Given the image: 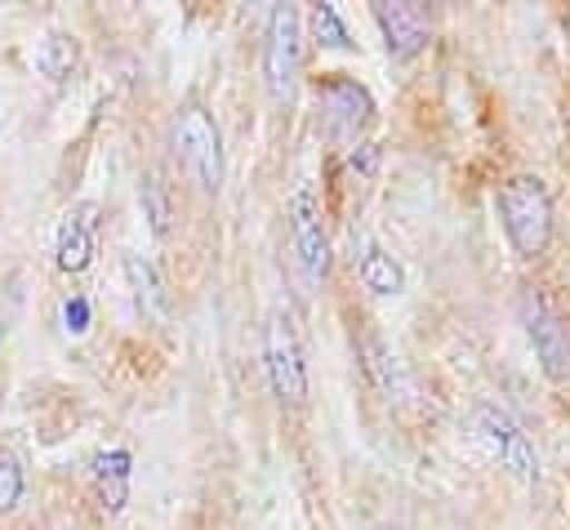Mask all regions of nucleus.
I'll return each mask as SVG.
<instances>
[{
  "label": "nucleus",
  "instance_id": "4",
  "mask_svg": "<svg viewBox=\"0 0 570 530\" xmlns=\"http://www.w3.org/2000/svg\"><path fill=\"white\" fill-rule=\"evenodd\" d=\"M517 321L534 347V361L539 370L552 379V383H566L570 379V321L566 312L539 289V285H521L517 294Z\"/></svg>",
  "mask_w": 570,
  "mask_h": 530
},
{
  "label": "nucleus",
  "instance_id": "11",
  "mask_svg": "<svg viewBox=\"0 0 570 530\" xmlns=\"http://www.w3.org/2000/svg\"><path fill=\"white\" fill-rule=\"evenodd\" d=\"M80 58H85V53H80V40H76L71 31H62V27L40 31L36 45H31V71H36L45 85H53V89H62V85L76 80Z\"/></svg>",
  "mask_w": 570,
  "mask_h": 530
},
{
  "label": "nucleus",
  "instance_id": "10",
  "mask_svg": "<svg viewBox=\"0 0 570 530\" xmlns=\"http://www.w3.org/2000/svg\"><path fill=\"white\" fill-rule=\"evenodd\" d=\"M98 223H102V209L94 200H80L71 205L58 227H53V267L67 272V276H80L94 254H98Z\"/></svg>",
  "mask_w": 570,
  "mask_h": 530
},
{
  "label": "nucleus",
  "instance_id": "9",
  "mask_svg": "<svg viewBox=\"0 0 570 530\" xmlns=\"http://www.w3.org/2000/svg\"><path fill=\"white\" fill-rule=\"evenodd\" d=\"M374 22H379L383 45H387V53L396 62H410L432 40V9L419 4V0H379L374 4Z\"/></svg>",
  "mask_w": 570,
  "mask_h": 530
},
{
  "label": "nucleus",
  "instance_id": "6",
  "mask_svg": "<svg viewBox=\"0 0 570 530\" xmlns=\"http://www.w3.org/2000/svg\"><path fill=\"white\" fill-rule=\"evenodd\" d=\"M303 71V13L294 4H272L263 31V85L276 102H285Z\"/></svg>",
  "mask_w": 570,
  "mask_h": 530
},
{
  "label": "nucleus",
  "instance_id": "5",
  "mask_svg": "<svg viewBox=\"0 0 570 530\" xmlns=\"http://www.w3.org/2000/svg\"><path fill=\"white\" fill-rule=\"evenodd\" d=\"M468 432H472V441L481 445V454H485L490 463H499V468L512 472L517 481H539V454H534L530 436L521 432V423H517L503 405H494V401L472 405Z\"/></svg>",
  "mask_w": 570,
  "mask_h": 530
},
{
  "label": "nucleus",
  "instance_id": "14",
  "mask_svg": "<svg viewBox=\"0 0 570 530\" xmlns=\"http://www.w3.org/2000/svg\"><path fill=\"white\" fill-rule=\"evenodd\" d=\"M138 205H142V218L151 227L156 241H169L174 236V218H178V205H174V187L165 178L160 165H147L138 174Z\"/></svg>",
  "mask_w": 570,
  "mask_h": 530
},
{
  "label": "nucleus",
  "instance_id": "8",
  "mask_svg": "<svg viewBox=\"0 0 570 530\" xmlns=\"http://www.w3.org/2000/svg\"><path fill=\"white\" fill-rule=\"evenodd\" d=\"M289 232H294V258H298L303 281L312 289H321L325 276H330V236H325L321 200L307 183H298L294 196H289Z\"/></svg>",
  "mask_w": 570,
  "mask_h": 530
},
{
  "label": "nucleus",
  "instance_id": "16",
  "mask_svg": "<svg viewBox=\"0 0 570 530\" xmlns=\"http://www.w3.org/2000/svg\"><path fill=\"white\" fill-rule=\"evenodd\" d=\"M356 361H361L365 379L392 401V396H396V356L387 352V343L379 338L374 325H361V330H356Z\"/></svg>",
  "mask_w": 570,
  "mask_h": 530
},
{
  "label": "nucleus",
  "instance_id": "19",
  "mask_svg": "<svg viewBox=\"0 0 570 530\" xmlns=\"http://www.w3.org/2000/svg\"><path fill=\"white\" fill-rule=\"evenodd\" d=\"M62 330H67V334H76V338L89 330V298H85V294L62 298Z\"/></svg>",
  "mask_w": 570,
  "mask_h": 530
},
{
  "label": "nucleus",
  "instance_id": "1",
  "mask_svg": "<svg viewBox=\"0 0 570 530\" xmlns=\"http://www.w3.org/2000/svg\"><path fill=\"white\" fill-rule=\"evenodd\" d=\"M503 236L517 258H539L552 245V192L539 174H512L494 192Z\"/></svg>",
  "mask_w": 570,
  "mask_h": 530
},
{
  "label": "nucleus",
  "instance_id": "18",
  "mask_svg": "<svg viewBox=\"0 0 570 530\" xmlns=\"http://www.w3.org/2000/svg\"><path fill=\"white\" fill-rule=\"evenodd\" d=\"M22 494H27L22 459H18L13 450H4V445H0V517H4V512H13V508L22 503Z\"/></svg>",
  "mask_w": 570,
  "mask_h": 530
},
{
  "label": "nucleus",
  "instance_id": "13",
  "mask_svg": "<svg viewBox=\"0 0 570 530\" xmlns=\"http://www.w3.org/2000/svg\"><path fill=\"white\" fill-rule=\"evenodd\" d=\"M129 472H134V454L129 450H98L89 481H94V499L102 512H120L129 503Z\"/></svg>",
  "mask_w": 570,
  "mask_h": 530
},
{
  "label": "nucleus",
  "instance_id": "2",
  "mask_svg": "<svg viewBox=\"0 0 570 530\" xmlns=\"http://www.w3.org/2000/svg\"><path fill=\"white\" fill-rule=\"evenodd\" d=\"M263 370L272 383V396L289 410L307 401V352H303V325L294 303L281 294L263 325Z\"/></svg>",
  "mask_w": 570,
  "mask_h": 530
},
{
  "label": "nucleus",
  "instance_id": "17",
  "mask_svg": "<svg viewBox=\"0 0 570 530\" xmlns=\"http://www.w3.org/2000/svg\"><path fill=\"white\" fill-rule=\"evenodd\" d=\"M312 40L316 45H325V49H352V36H347V27H343V18H338V9L334 4H312Z\"/></svg>",
  "mask_w": 570,
  "mask_h": 530
},
{
  "label": "nucleus",
  "instance_id": "3",
  "mask_svg": "<svg viewBox=\"0 0 570 530\" xmlns=\"http://www.w3.org/2000/svg\"><path fill=\"white\" fill-rule=\"evenodd\" d=\"M174 147L187 174L205 196H218L227 183V151H223V129L200 102H183L174 116Z\"/></svg>",
  "mask_w": 570,
  "mask_h": 530
},
{
  "label": "nucleus",
  "instance_id": "21",
  "mask_svg": "<svg viewBox=\"0 0 570 530\" xmlns=\"http://www.w3.org/2000/svg\"><path fill=\"white\" fill-rule=\"evenodd\" d=\"M566 36H570V13H566Z\"/></svg>",
  "mask_w": 570,
  "mask_h": 530
},
{
  "label": "nucleus",
  "instance_id": "12",
  "mask_svg": "<svg viewBox=\"0 0 570 530\" xmlns=\"http://www.w3.org/2000/svg\"><path fill=\"white\" fill-rule=\"evenodd\" d=\"M125 276L134 285V298H138L142 316L151 325H169V316H174V289H169L160 263L147 258V254H125Z\"/></svg>",
  "mask_w": 570,
  "mask_h": 530
},
{
  "label": "nucleus",
  "instance_id": "7",
  "mask_svg": "<svg viewBox=\"0 0 570 530\" xmlns=\"http://www.w3.org/2000/svg\"><path fill=\"white\" fill-rule=\"evenodd\" d=\"M370 120H374V98L361 80L338 76V71L316 80V125H321L325 138L352 143V138H361V129Z\"/></svg>",
  "mask_w": 570,
  "mask_h": 530
},
{
  "label": "nucleus",
  "instance_id": "20",
  "mask_svg": "<svg viewBox=\"0 0 570 530\" xmlns=\"http://www.w3.org/2000/svg\"><path fill=\"white\" fill-rule=\"evenodd\" d=\"M0 405H4V379H0Z\"/></svg>",
  "mask_w": 570,
  "mask_h": 530
},
{
  "label": "nucleus",
  "instance_id": "15",
  "mask_svg": "<svg viewBox=\"0 0 570 530\" xmlns=\"http://www.w3.org/2000/svg\"><path fill=\"white\" fill-rule=\"evenodd\" d=\"M356 276L370 294L379 298H392L405 289V267L392 249H383L379 241H356Z\"/></svg>",
  "mask_w": 570,
  "mask_h": 530
}]
</instances>
